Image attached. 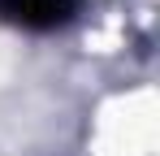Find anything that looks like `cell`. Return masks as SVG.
Listing matches in <instances>:
<instances>
[{
	"label": "cell",
	"mask_w": 160,
	"mask_h": 156,
	"mask_svg": "<svg viewBox=\"0 0 160 156\" xmlns=\"http://www.w3.org/2000/svg\"><path fill=\"white\" fill-rule=\"evenodd\" d=\"M0 9L22 26H56L65 18V0H0Z\"/></svg>",
	"instance_id": "1"
}]
</instances>
